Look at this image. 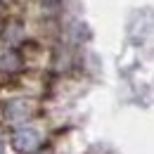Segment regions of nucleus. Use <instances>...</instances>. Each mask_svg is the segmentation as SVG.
<instances>
[{
	"label": "nucleus",
	"instance_id": "f03ea898",
	"mask_svg": "<svg viewBox=\"0 0 154 154\" xmlns=\"http://www.w3.org/2000/svg\"><path fill=\"white\" fill-rule=\"evenodd\" d=\"M10 142L19 154H36L43 147V135L33 126H21L10 133Z\"/></svg>",
	"mask_w": 154,
	"mask_h": 154
},
{
	"label": "nucleus",
	"instance_id": "f257e3e1",
	"mask_svg": "<svg viewBox=\"0 0 154 154\" xmlns=\"http://www.w3.org/2000/svg\"><path fill=\"white\" fill-rule=\"evenodd\" d=\"M40 107L33 97H26V95H17V97H10L7 102H2L0 107V114H2V121L5 126H10L12 131L14 128H21V126H31V121L38 116Z\"/></svg>",
	"mask_w": 154,
	"mask_h": 154
}]
</instances>
